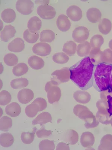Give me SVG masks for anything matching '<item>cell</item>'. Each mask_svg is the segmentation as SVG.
I'll use <instances>...</instances> for the list:
<instances>
[{
	"mask_svg": "<svg viewBox=\"0 0 112 150\" xmlns=\"http://www.w3.org/2000/svg\"><path fill=\"white\" fill-rule=\"evenodd\" d=\"M94 67L89 57H86L70 67V79L80 90H88L94 85Z\"/></svg>",
	"mask_w": 112,
	"mask_h": 150,
	"instance_id": "cell-1",
	"label": "cell"
},
{
	"mask_svg": "<svg viewBox=\"0 0 112 150\" xmlns=\"http://www.w3.org/2000/svg\"><path fill=\"white\" fill-rule=\"evenodd\" d=\"M112 66L102 63L95 65L93 86L99 92L109 90Z\"/></svg>",
	"mask_w": 112,
	"mask_h": 150,
	"instance_id": "cell-2",
	"label": "cell"
},
{
	"mask_svg": "<svg viewBox=\"0 0 112 150\" xmlns=\"http://www.w3.org/2000/svg\"><path fill=\"white\" fill-rule=\"evenodd\" d=\"M59 84L54 81L51 80L46 84L44 90L47 93L49 103L53 104L58 102L61 97V91Z\"/></svg>",
	"mask_w": 112,
	"mask_h": 150,
	"instance_id": "cell-3",
	"label": "cell"
},
{
	"mask_svg": "<svg viewBox=\"0 0 112 150\" xmlns=\"http://www.w3.org/2000/svg\"><path fill=\"white\" fill-rule=\"evenodd\" d=\"M70 77V72L68 67H64L54 71L51 75V80L59 84L68 82Z\"/></svg>",
	"mask_w": 112,
	"mask_h": 150,
	"instance_id": "cell-4",
	"label": "cell"
},
{
	"mask_svg": "<svg viewBox=\"0 0 112 150\" xmlns=\"http://www.w3.org/2000/svg\"><path fill=\"white\" fill-rule=\"evenodd\" d=\"M37 13L42 18L51 20L56 16V11L53 6L49 5H40L38 7Z\"/></svg>",
	"mask_w": 112,
	"mask_h": 150,
	"instance_id": "cell-5",
	"label": "cell"
},
{
	"mask_svg": "<svg viewBox=\"0 0 112 150\" xmlns=\"http://www.w3.org/2000/svg\"><path fill=\"white\" fill-rule=\"evenodd\" d=\"M89 30L84 26L77 27L73 31L72 38L74 41L77 43H82L86 41L89 36Z\"/></svg>",
	"mask_w": 112,
	"mask_h": 150,
	"instance_id": "cell-6",
	"label": "cell"
},
{
	"mask_svg": "<svg viewBox=\"0 0 112 150\" xmlns=\"http://www.w3.org/2000/svg\"><path fill=\"white\" fill-rule=\"evenodd\" d=\"M34 4L29 0H18L16 2V8L21 14L28 15L33 11Z\"/></svg>",
	"mask_w": 112,
	"mask_h": 150,
	"instance_id": "cell-7",
	"label": "cell"
},
{
	"mask_svg": "<svg viewBox=\"0 0 112 150\" xmlns=\"http://www.w3.org/2000/svg\"><path fill=\"white\" fill-rule=\"evenodd\" d=\"M32 51L35 54L41 57L48 56L51 54L52 49L46 43L39 42L33 45Z\"/></svg>",
	"mask_w": 112,
	"mask_h": 150,
	"instance_id": "cell-8",
	"label": "cell"
},
{
	"mask_svg": "<svg viewBox=\"0 0 112 150\" xmlns=\"http://www.w3.org/2000/svg\"><path fill=\"white\" fill-rule=\"evenodd\" d=\"M66 14L73 21L77 22L81 19L83 13L81 9L76 5H72L67 8Z\"/></svg>",
	"mask_w": 112,
	"mask_h": 150,
	"instance_id": "cell-9",
	"label": "cell"
},
{
	"mask_svg": "<svg viewBox=\"0 0 112 150\" xmlns=\"http://www.w3.org/2000/svg\"><path fill=\"white\" fill-rule=\"evenodd\" d=\"M34 97V93L30 89L24 88L19 91L17 98L20 103L26 104L30 102Z\"/></svg>",
	"mask_w": 112,
	"mask_h": 150,
	"instance_id": "cell-10",
	"label": "cell"
},
{
	"mask_svg": "<svg viewBox=\"0 0 112 150\" xmlns=\"http://www.w3.org/2000/svg\"><path fill=\"white\" fill-rule=\"evenodd\" d=\"M56 24L58 29L61 32H67L70 29L71 21L68 17L64 14L60 15L58 17Z\"/></svg>",
	"mask_w": 112,
	"mask_h": 150,
	"instance_id": "cell-11",
	"label": "cell"
},
{
	"mask_svg": "<svg viewBox=\"0 0 112 150\" xmlns=\"http://www.w3.org/2000/svg\"><path fill=\"white\" fill-rule=\"evenodd\" d=\"M25 45L24 40L20 38H17L8 45V50L11 52H20L25 48Z\"/></svg>",
	"mask_w": 112,
	"mask_h": 150,
	"instance_id": "cell-12",
	"label": "cell"
},
{
	"mask_svg": "<svg viewBox=\"0 0 112 150\" xmlns=\"http://www.w3.org/2000/svg\"><path fill=\"white\" fill-rule=\"evenodd\" d=\"M16 30L14 27L11 25H5L4 29L1 32V40L7 42L15 36Z\"/></svg>",
	"mask_w": 112,
	"mask_h": 150,
	"instance_id": "cell-13",
	"label": "cell"
},
{
	"mask_svg": "<svg viewBox=\"0 0 112 150\" xmlns=\"http://www.w3.org/2000/svg\"><path fill=\"white\" fill-rule=\"evenodd\" d=\"M86 17L90 22L96 23L100 21L102 13L100 11L96 8H91L87 10Z\"/></svg>",
	"mask_w": 112,
	"mask_h": 150,
	"instance_id": "cell-14",
	"label": "cell"
},
{
	"mask_svg": "<svg viewBox=\"0 0 112 150\" xmlns=\"http://www.w3.org/2000/svg\"><path fill=\"white\" fill-rule=\"evenodd\" d=\"M52 117L51 114L48 112H44L37 116L32 121L33 125L39 124L41 126L48 122L52 123Z\"/></svg>",
	"mask_w": 112,
	"mask_h": 150,
	"instance_id": "cell-15",
	"label": "cell"
},
{
	"mask_svg": "<svg viewBox=\"0 0 112 150\" xmlns=\"http://www.w3.org/2000/svg\"><path fill=\"white\" fill-rule=\"evenodd\" d=\"M21 108L19 104L14 102L8 105L5 108V112L11 117H18L21 112Z\"/></svg>",
	"mask_w": 112,
	"mask_h": 150,
	"instance_id": "cell-16",
	"label": "cell"
},
{
	"mask_svg": "<svg viewBox=\"0 0 112 150\" xmlns=\"http://www.w3.org/2000/svg\"><path fill=\"white\" fill-rule=\"evenodd\" d=\"M28 63L31 68L35 70H40L44 66V60L36 55L30 57L28 60Z\"/></svg>",
	"mask_w": 112,
	"mask_h": 150,
	"instance_id": "cell-17",
	"label": "cell"
},
{
	"mask_svg": "<svg viewBox=\"0 0 112 150\" xmlns=\"http://www.w3.org/2000/svg\"><path fill=\"white\" fill-rule=\"evenodd\" d=\"M91 50V47L88 41L78 44L77 47V53L80 57H86L89 55Z\"/></svg>",
	"mask_w": 112,
	"mask_h": 150,
	"instance_id": "cell-18",
	"label": "cell"
},
{
	"mask_svg": "<svg viewBox=\"0 0 112 150\" xmlns=\"http://www.w3.org/2000/svg\"><path fill=\"white\" fill-rule=\"evenodd\" d=\"M103 52L100 48H92L90 52L89 57L91 61L94 65H97L102 63V58Z\"/></svg>",
	"mask_w": 112,
	"mask_h": 150,
	"instance_id": "cell-19",
	"label": "cell"
},
{
	"mask_svg": "<svg viewBox=\"0 0 112 150\" xmlns=\"http://www.w3.org/2000/svg\"><path fill=\"white\" fill-rule=\"evenodd\" d=\"M41 20L37 16H34L29 20L27 23L28 29L31 32H36L41 28Z\"/></svg>",
	"mask_w": 112,
	"mask_h": 150,
	"instance_id": "cell-20",
	"label": "cell"
},
{
	"mask_svg": "<svg viewBox=\"0 0 112 150\" xmlns=\"http://www.w3.org/2000/svg\"><path fill=\"white\" fill-rule=\"evenodd\" d=\"M98 27L99 32L102 34L107 35L110 33L112 29V23L110 20L104 18L99 21Z\"/></svg>",
	"mask_w": 112,
	"mask_h": 150,
	"instance_id": "cell-21",
	"label": "cell"
},
{
	"mask_svg": "<svg viewBox=\"0 0 112 150\" xmlns=\"http://www.w3.org/2000/svg\"><path fill=\"white\" fill-rule=\"evenodd\" d=\"M14 142V138L13 135L9 132L1 134L0 136V144L4 148L11 146Z\"/></svg>",
	"mask_w": 112,
	"mask_h": 150,
	"instance_id": "cell-22",
	"label": "cell"
},
{
	"mask_svg": "<svg viewBox=\"0 0 112 150\" xmlns=\"http://www.w3.org/2000/svg\"><path fill=\"white\" fill-rule=\"evenodd\" d=\"M16 18L15 11L13 9L8 8L4 9L1 13V18L4 22L8 23H13Z\"/></svg>",
	"mask_w": 112,
	"mask_h": 150,
	"instance_id": "cell-23",
	"label": "cell"
},
{
	"mask_svg": "<svg viewBox=\"0 0 112 150\" xmlns=\"http://www.w3.org/2000/svg\"><path fill=\"white\" fill-rule=\"evenodd\" d=\"M29 84V81L26 78H21L12 80L10 83L12 88L19 90L26 87Z\"/></svg>",
	"mask_w": 112,
	"mask_h": 150,
	"instance_id": "cell-24",
	"label": "cell"
},
{
	"mask_svg": "<svg viewBox=\"0 0 112 150\" xmlns=\"http://www.w3.org/2000/svg\"><path fill=\"white\" fill-rule=\"evenodd\" d=\"M77 49L76 43L72 40H70L64 44L63 47V51L67 55L71 57L76 53Z\"/></svg>",
	"mask_w": 112,
	"mask_h": 150,
	"instance_id": "cell-25",
	"label": "cell"
},
{
	"mask_svg": "<svg viewBox=\"0 0 112 150\" xmlns=\"http://www.w3.org/2000/svg\"><path fill=\"white\" fill-rule=\"evenodd\" d=\"M54 32L50 30H45L42 31L40 34V41L42 42L51 43L54 40Z\"/></svg>",
	"mask_w": 112,
	"mask_h": 150,
	"instance_id": "cell-26",
	"label": "cell"
},
{
	"mask_svg": "<svg viewBox=\"0 0 112 150\" xmlns=\"http://www.w3.org/2000/svg\"><path fill=\"white\" fill-rule=\"evenodd\" d=\"M29 69V67L25 63H20L13 67V72L16 76H21L26 74Z\"/></svg>",
	"mask_w": 112,
	"mask_h": 150,
	"instance_id": "cell-27",
	"label": "cell"
},
{
	"mask_svg": "<svg viewBox=\"0 0 112 150\" xmlns=\"http://www.w3.org/2000/svg\"><path fill=\"white\" fill-rule=\"evenodd\" d=\"M23 36L25 41L30 44H34L36 42L40 37L39 33L31 32L29 29L24 31Z\"/></svg>",
	"mask_w": 112,
	"mask_h": 150,
	"instance_id": "cell-28",
	"label": "cell"
},
{
	"mask_svg": "<svg viewBox=\"0 0 112 150\" xmlns=\"http://www.w3.org/2000/svg\"><path fill=\"white\" fill-rule=\"evenodd\" d=\"M39 112V107L37 104L32 102L25 108V113L28 117L32 118L35 117Z\"/></svg>",
	"mask_w": 112,
	"mask_h": 150,
	"instance_id": "cell-29",
	"label": "cell"
},
{
	"mask_svg": "<svg viewBox=\"0 0 112 150\" xmlns=\"http://www.w3.org/2000/svg\"><path fill=\"white\" fill-rule=\"evenodd\" d=\"M13 125V121L10 117L4 116L0 120V129L3 132H8Z\"/></svg>",
	"mask_w": 112,
	"mask_h": 150,
	"instance_id": "cell-30",
	"label": "cell"
},
{
	"mask_svg": "<svg viewBox=\"0 0 112 150\" xmlns=\"http://www.w3.org/2000/svg\"><path fill=\"white\" fill-rule=\"evenodd\" d=\"M69 59L68 55L63 52L55 53L52 57V60L54 62L60 64H66L68 62Z\"/></svg>",
	"mask_w": 112,
	"mask_h": 150,
	"instance_id": "cell-31",
	"label": "cell"
},
{
	"mask_svg": "<svg viewBox=\"0 0 112 150\" xmlns=\"http://www.w3.org/2000/svg\"><path fill=\"white\" fill-rule=\"evenodd\" d=\"M35 128L32 132H23L21 135V139L24 144H32L34 140L36 129Z\"/></svg>",
	"mask_w": 112,
	"mask_h": 150,
	"instance_id": "cell-32",
	"label": "cell"
},
{
	"mask_svg": "<svg viewBox=\"0 0 112 150\" xmlns=\"http://www.w3.org/2000/svg\"><path fill=\"white\" fill-rule=\"evenodd\" d=\"M104 43V39L101 35H96L90 39V44L92 48H100Z\"/></svg>",
	"mask_w": 112,
	"mask_h": 150,
	"instance_id": "cell-33",
	"label": "cell"
},
{
	"mask_svg": "<svg viewBox=\"0 0 112 150\" xmlns=\"http://www.w3.org/2000/svg\"><path fill=\"white\" fill-rule=\"evenodd\" d=\"M4 60L7 65L11 67L15 66L18 62V58L17 55L12 53H8L5 55Z\"/></svg>",
	"mask_w": 112,
	"mask_h": 150,
	"instance_id": "cell-34",
	"label": "cell"
},
{
	"mask_svg": "<svg viewBox=\"0 0 112 150\" xmlns=\"http://www.w3.org/2000/svg\"><path fill=\"white\" fill-rule=\"evenodd\" d=\"M10 93L6 90H3L0 93V105L1 106L8 105L11 101Z\"/></svg>",
	"mask_w": 112,
	"mask_h": 150,
	"instance_id": "cell-35",
	"label": "cell"
},
{
	"mask_svg": "<svg viewBox=\"0 0 112 150\" xmlns=\"http://www.w3.org/2000/svg\"><path fill=\"white\" fill-rule=\"evenodd\" d=\"M55 148L54 141L47 139L42 140L39 144V149L40 150H54Z\"/></svg>",
	"mask_w": 112,
	"mask_h": 150,
	"instance_id": "cell-36",
	"label": "cell"
},
{
	"mask_svg": "<svg viewBox=\"0 0 112 150\" xmlns=\"http://www.w3.org/2000/svg\"><path fill=\"white\" fill-rule=\"evenodd\" d=\"M86 92L78 91L75 92L74 94V98L78 102L82 103H87V94Z\"/></svg>",
	"mask_w": 112,
	"mask_h": 150,
	"instance_id": "cell-37",
	"label": "cell"
},
{
	"mask_svg": "<svg viewBox=\"0 0 112 150\" xmlns=\"http://www.w3.org/2000/svg\"><path fill=\"white\" fill-rule=\"evenodd\" d=\"M77 136L76 133L72 130H69L64 135V140L66 142L69 143L71 144H75L76 141Z\"/></svg>",
	"mask_w": 112,
	"mask_h": 150,
	"instance_id": "cell-38",
	"label": "cell"
},
{
	"mask_svg": "<svg viewBox=\"0 0 112 150\" xmlns=\"http://www.w3.org/2000/svg\"><path fill=\"white\" fill-rule=\"evenodd\" d=\"M102 63L112 66V51L106 49L104 51L102 58Z\"/></svg>",
	"mask_w": 112,
	"mask_h": 150,
	"instance_id": "cell-39",
	"label": "cell"
},
{
	"mask_svg": "<svg viewBox=\"0 0 112 150\" xmlns=\"http://www.w3.org/2000/svg\"><path fill=\"white\" fill-rule=\"evenodd\" d=\"M34 103L37 104L39 107V112L46 109L47 107V103L46 101L44 98L41 97H38L36 98L33 102Z\"/></svg>",
	"mask_w": 112,
	"mask_h": 150,
	"instance_id": "cell-40",
	"label": "cell"
},
{
	"mask_svg": "<svg viewBox=\"0 0 112 150\" xmlns=\"http://www.w3.org/2000/svg\"><path fill=\"white\" fill-rule=\"evenodd\" d=\"M52 131L47 130L44 128L36 132V134L38 137L40 139L44 138L51 136L52 134Z\"/></svg>",
	"mask_w": 112,
	"mask_h": 150,
	"instance_id": "cell-41",
	"label": "cell"
},
{
	"mask_svg": "<svg viewBox=\"0 0 112 150\" xmlns=\"http://www.w3.org/2000/svg\"><path fill=\"white\" fill-rule=\"evenodd\" d=\"M108 106V112L110 114V116L112 115V96H107Z\"/></svg>",
	"mask_w": 112,
	"mask_h": 150,
	"instance_id": "cell-42",
	"label": "cell"
},
{
	"mask_svg": "<svg viewBox=\"0 0 112 150\" xmlns=\"http://www.w3.org/2000/svg\"><path fill=\"white\" fill-rule=\"evenodd\" d=\"M57 150H70L69 147L67 144L64 142H60L56 146Z\"/></svg>",
	"mask_w": 112,
	"mask_h": 150,
	"instance_id": "cell-43",
	"label": "cell"
},
{
	"mask_svg": "<svg viewBox=\"0 0 112 150\" xmlns=\"http://www.w3.org/2000/svg\"><path fill=\"white\" fill-rule=\"evenodd\" d=\"M109 90H110V92H111L112 94V72L111 76L110 83V87H109Z\"/></svg>",
	"mask_w": 112,
	"mask_h": 150,
	"instance_id": "cell-44",
	"label": "cell"
},
{
	"mask_svg": "<svg viewBox=\"0 0 112 150\" xmlns=\"http://www.w3.org/2000/svg\"><path fill=\"white\" fill-rule=\"evenodd\" d=\"M108 46L109 48L112 50V39L110 40V42H109L108 43Z\"/></svg>",
	"mask_w": 112,
	"mask_h": 150,
	"instance_id": "cell-45",
	"label": "cell"
}]
</instances>
